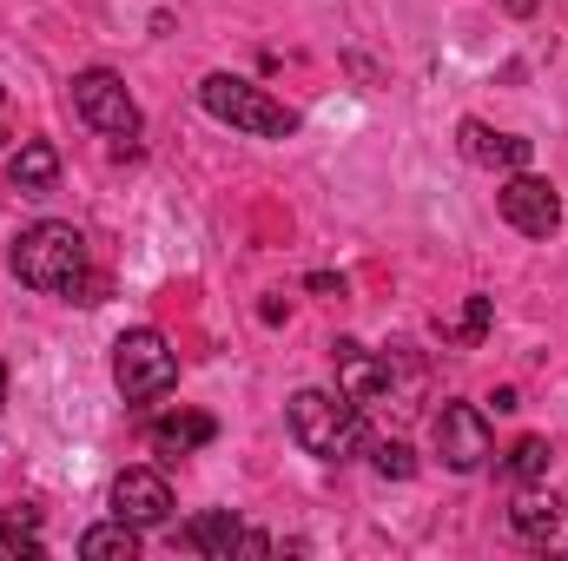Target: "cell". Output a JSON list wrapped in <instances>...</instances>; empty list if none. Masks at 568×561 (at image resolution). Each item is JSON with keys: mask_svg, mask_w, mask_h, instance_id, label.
I'll list each match as a JSON object with an SVG mask.
<instances>
[{"mask_svg": "<svg viewBox=\"0 0 568 561\" xmlns=\"http://www.w3.org/2000/svg\"><path fill=\"white\" fill-rule=\"evenodd\" d=\"M509 529L529 542V549H568V509L556 496H523L509 509Z\"/></svg>", "mask_w": 568, "mask_h": 561, "instance_id": "cell-11", "label": "cell"}, {"mask_svg": "<svg viewBox=\"0 0 568 561\" xmlns=\"http://www.w3.org/2000/svg\"><path fill=\"white\" fill-rule=\"evenodd\" d=\"M80 555H87V561H133V555H140V529L113 516V522H100V529H87V536H80Z\"/></svg>", "mask_w": 568, "mask_h": 561, "instance_id": "cell-16", "label": "cell"}, {"mask_svg": "<svg viewBox=\"0 0 568 561\" xmlns=\"http://www.w3.org/2000/svg\"><path fill=\"white\" fill-rule=\"evenodd\" d=\"M331 370H337V390L351 397V404H384L390 397V364L377 357V350H364L357 337H337L331 344Z\"/></svg>", "mask_w": 568, "mask_h": 561, "instance_id": "cell-9", "label": "cell"}, {"mask_svg": "<svg viewBox=\"0 0 568 561\" xmlns=\"http://www.w3.org/2000/svg\"><path fill=\"white\" fill-rule=\"evenodd\" d=\"M239 542H245V529H239V516H225V509L185 522V549H199V555H212V561H232Z\"/></svg>", "mask_w": 568, "mask_h": 561, "instance_id": "cell-14", "label": "cell"}, {"mask_svg": "<svg viewBox=\"0 0 568 561\" xmlns=\"http://www.w3.org/2000/svg\"><path fill=\"white\" fill-rule=\"evenodd\" d=\"M429 436H436L443 469H456V476H476L489 462V417L476 404H443L436 422H429Z\"/></svg>", "mask_w": 568, "mask_h": 561, "instance_id": "cell-7", "label": "cell"}, {"mask_svg": "<svg viewBox=\"0 0 568 561\" xmlns=\"http://www.w3.org/2000/svg\"><path fill=\"white\" fill-rule=\"evenodd\" d=\"M13 140V126H7V93H0V145Z\"/></svg>", "mask_w": 568, "mask_h": 561, "instance_id": "cell-23", "label": "cell"}, {"mask_svg": "<svg viewBox=\"0 0 568 561\" xmlns=\"http://www.w3.org/2000/svg\"><path fill=\"white\" fill-rule=\"evenodd\" d=\"M371 469L390 476V482H410L417 476V456H410V442H371Z\"/></svg>", "mask_w": 568, "mask_h": 561, "instance_id": "cell-19", "label": "cell"}, {"mask_svg": "<svg viewBox=\"0 0 568 561\" xmlns=\"http://www.w3.org/2000/svg\"><path fill=\"white\" fill-rule=\"evenodd\" d=\"M73 113L93 126V133H106V140H140V106H133V93H126V80L113 73V67H87V73H73Z\"/></svg>", "mask_w": 568, "mask_h": 561, "instance_id": "cell-5", "label": "cell"}, {"mask_svg": "<svg viewBox=\"0 0 568 561\" xmlns=\"http://www.w3.org/2000/svg\"><path fill=\"white\" fill-rule=\"evenodd\" d=\"M0 404H7V364H0Z\"/></svg>", "mask_w": 568, "mask_h": 561, "instance_id": "cell-24", "label": "cell"}, {"mask_svg": "<svg viewBox=\"0 0 568 561\" xmlns=\"http://www.w3.org/2000/svg\"><path fill=\"white\" fill-rule=\"evenodd\" d=\"M489 317H496V297H469L463 317L443 324V337H456V344H483V337H489Z\"/></svg>", "mask_w": 568, "mask_h": 561, "instance_id": "cell-18", "label": "cell"}, {"mask_svg": "<svg viewBox=\"0 0 568 561\" xmlns=\"http://www.w3.org/2000/svg\"><path fill=\"white\" fill-rule=\"evenodd\" d=\"M219 436V422L205 417V410H179V417H159L145 429V442H152V456H165V462H179V456H192V449H205Z\"/></svg>", "mask_w": 568, "mask_h": 561, "instance_id": "cell-12", "label": "cell"}, {"mask_svg": "<svg viewBox=\"0 0 568 561\" xmlns=\"http://www.w3.org/2000/svg\"><path fill=\"white\" fill-rule=\"evenodd\" d=\"M113 384H120L126 404H159L179 384V357H172V344L152 324L120 330V344H113Z\"/></svg>", "mask_w": 568, "mask_h": 561, "instance_id": "cell-4", "label": "cell"}, {"mask_svg": "<svg viewBox=\"0 0 568 561\" xmlns=\"http://www.w3.org/2000/svg\"><path fill=\"white\" fill-rule=\"evenodd\" d=\"M239 555H245V561H265V555H272V536H252V529H245V542H239Z\"/></svg>", "mask_w": 568, "mask_h": 561, "instance_id": "cell-20", "label": "cell"}, {"mask_svg": "<svg viewBox=\"0 0 568 561\" xmlns=\"http://www.w3.org/2000/svg\"><path fill=\"white\" fill-rule=\"evenodd\" d=\"M87 272V238L80 225L67 218H40L13 238V278L27 290H67V284Z\"/></svg>", "mask_w": 568, "mask_h": 561, "instance_id": "cell-3", "label": "cell"}, {"mask_svg": "<svg viewBox=\"0 0 568 561\" xmlns=\"http://www.w3.org/2000/svg\"><path fill=\"white\" fill-rule=\"evenodd\" d=\"M284 422H291V442L317 462H344L364 449V404H351L344 390H297Z\"/></svg>", "mask_w": 568, "mask_h": 561, "instance_id": "cell-1", "label": "cell"}, {"mask_svg": "<svg viewBox=\"0 0 568 561\" xmlns=\"http://www.w3.org/2000/svg\"><path fill=\"white\" fill-rule=\"evenodd\" d=\"M556 469V449H549V436H523L516 449H509V476L516 482H542Z\"/></svg>", "mask_w": 568, "mask_h": 561, "instance_id": "cell-17", "label": "cell"}, {"mask_svg": "<svg viewBox=\"0 0 568 561\" xmlns=\"http://www.w3.org/2000/svg\"><path fill=\"white\" fill-rule=\"evenodd\" d=\"M456 145H463L469 165H489V172H523V165L536 159V145L516 140V133H496L489 120H463V126H456Z\"/></svg>", "mask_w": 568, "mask_h": 561, "instance_id": "cell-10", "label": "cell"}, {"mask_svg": "<svg viewBox=\"0 0 568 561\" xmlns=\"http://www.w3.org/2000/svg\"><path fill=\"white\" fill-rule=\"evenodd\" d=\"M199 106H205L219 126L245 133V140H291V133H297V113H291L284 100H272L265 86L239 80V73H205V80H199Z\"/></svg>", "mask_w": 568, "mask_h": 561, "instance_id": "cell-2", "label": "cell"}, {"mask_svg": "<svg viewBox=\"0 0 568 561\" xmlns=\"http://www.w3.org/2000/svg\"><path fill=\"white\" fill-rule=\"evenodd\" d=\"M311 290H317V297H344V278H331V272H311Z\"/></svg>", "mask_w": 568, "mask_h": 561, "instance_id": "cell-21", "label": "cell"}, {"mask_svg": "<svg viewBox=\"0 0 568 561\" xmlns=\"http://www.w3.org/2000/svg\"><path fill=\"white\" fill-rule=\"evenodd\" d=\"M47 542H40V516L33 509H7L0 516V561H40Z\"/></svg>", "mask_w": 568, "mask_h": 561, "instance_id": "cell-15", "label": "cell"}, {"mask_svg": "<svg viewBox=\"0 0 568 561\" xmlns=\"http://www.w3.org/2000/svg\"><path fill=\"white\" fill-rule=\"evenodd\" d=\"M496 212H503V225L523 232V238H556V225H562V192L523 165V172H509V178L496 185Z\"/></svg>", "mask_w": 568, "mask_h": 561, "instance_id": "cell-6", "label": "cell"}, {"mask_svg": "<svg viewBox=\"0 0 568 561\" xmlns=\"http://www.w3.org/2000/svg\"><path fill=\"white\" fill-rule=\"evenodd\" d=\"M113 516L133 529H165L172 522V482L159 469H120L113 476Z\"/></svg>", "mask_w": 568, "mask_h": 561, "instance_id": "cell-8", "label": "cell"}, {"mask_svg": "<svg viewBox=\"0 0 568 561\" xmlns=\"http://www.w3.org/2000/svg\"><path fill=\"white\" fill-rule=\"evenodd\" d=\"M53 178H60V152H53L47 140H27L13 159H7V185H13V192H27V198L53 192Z\"/></svg>", "mask_w": 568, "mask_h": 561, "instance_id": "cell-13", "label": "cell"}, {"mask_svg": "<svg viewBox=\"0 0 568 561\" xmlns=\"http://www.w3.org/2000/svg\"><path fill=\"white\" fill-rule=\"evenodd\" d=\"M503 7H509L516 20H529V13H536V0H503Z\"/></svg>", "mask_w": 568, "mask_h": 561, "instance_id": "cell-22", "label": "cell"}]
</instances>
